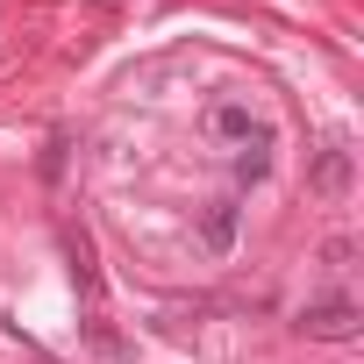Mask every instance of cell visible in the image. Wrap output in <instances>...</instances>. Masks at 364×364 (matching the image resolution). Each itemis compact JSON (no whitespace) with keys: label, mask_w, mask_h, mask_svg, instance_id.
I'll return each mask as SVG.
<instances>
[{"label":"cell","mask_w":364,"mask_h":364,"mask_svg":"<svg viewBox=\"0 0 364 364\" xmlns=\"http://www.w3.org/2000/svg\"><path fill=\"white\" fill-rule=\"evenodd\" d=\"M357 321H364V314H357V300H350V293H321V300H307V307H300V321H293V328H300L307 343H357Z\"/></svg>","instance_id":"obj_2"},{"label":"cell","mask_w":364,"mask_h":364,"mask_svg":"<svg viewBox=\"0 0 364 364\" xmlns=\"http://www.w3.org/2000/svg\"><path fill=\"white\" fill-rule=\"evenodd\" d=\"M65 250H72V279H79V293L100 307V264H93V243H86V229H72V236H65Z\"/></svg>","instance_id":"obj_3"},{"label":"cell","mask_w":364,"mask_h":364,"mask_svg":"<svg viewBox=\"0 0 364 364\" xmlns=\"http://www.w3.org/2000/svg\"><path fill=\"white\" fill-rule=\"evenodd\" d=\"M343 186H350V150H336V143H328V150L314 157V193H328V200H336Z\"/></svg>","instance_id":"obj_5"},{"label":"cell","mask_w":364,"mask_h":364,"mask_svg":"<svg viewBox=\"0 0 364 364\" xmlns=\"http://www.w3.org/2000/svg\"><path fill=\"white\" fill-rule=\"evenodd\" d=\"M200 243H208L215 257H222V250L236 243V200H215V208L200 215Z\"/></svg>","instance_id":"obj_4"},{"label":"cell","mask_w":364,"mask_h":364,"mask_svg":"<svg viewBox=\"0 0 364 364\" xmlns=\"http://www.w3.org/2000/svg\"><path fill=\"white\" fill-rule=\"evenodd\" d=\"M208 129L222 143H236V186H264V178H272V122L264 114H250L243 100H215Z\"/></svg>","instance_id":"obj_1"}]
</instances>
